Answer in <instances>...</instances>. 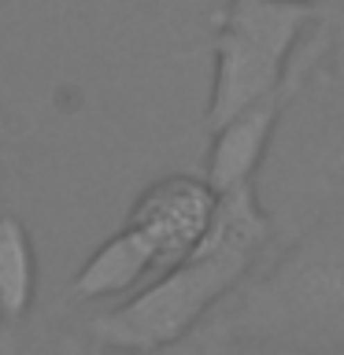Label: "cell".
<instances>
[{"mask_svg":"<svg viewBox=\"0 0 344 355\" xmlns=\"http://www.w3.org/2000/svg\"><path fill=\"white\" fill-rule=\"evenodd\" d=\"M274 241L259 193H226L207 241L133 296L89 315L85 337L108 355H160L182 348L255 274Z\"/></svg>","mask_w":344,"mask_h":355,"instance_id":"1","label":"cell"},{"mask_svg":"<svg viewBox=\"0 0 344 355\" xmlns=\"http://www.w3.org/2000/svg\"><path fill=\"white\" fill-rule=\"evenodd\" d=\"M315 49H318V71L333 85L344 89V0H326L318 8Z\"/></svg>","mask_w":344,"mask_h":355,"instance_id":"7","label":"cell"},{"mask_svg":"<svg viewBox=\"0 0 344 355\" xmlns=\"http://www.w3.org/2000/svg\"><path fill=\"white\" fill-rule=\"evenodd\" d=\"M270 4H293V8H322V4H326V0H270Z\"/></svg>","mask_w":344,"mask_h":355,"instance_id":"9","label":"cell"},{"mask_svg":"<svg viewBox=\"0 0 344 355\" xmlns=\"http://www.w3.org/2000/svg\"><path fill=\"white\" fill-rule=\"evenodd\" d=\"M318 26L315 8L270 4V0H226L211 33V85L204 130L285 93L296 78L311 33Z\"/></svg>","mask_w":344,"mask_h":355,"instance_id":"3","label":"cell"},{"mask_svg":"<svg viewBox=\"0 0 344 355\" xmlns=\"http://www.w3.org/2000/svg\"><path fill=\"white\" fill-rule=\"evenodd\" d=\"M218 355H277V352H248V348H218ZM333 355H344V352H333Z\"/></svg>","mask_w":344,"mask_h":355,"instance_id":"8","label":"cell"},{"mask_svg":"<svg viewBox=\"0 0 344 355\" xmlns=\"http://www.w3.org/2000/svg\"><path fill=\"white\" fill-rule=\"evenodd\" d=\"M204 340L277 355L344 352V207L282 241L215 311Z\"/></svg>","mask_w":344,"mask_h":355,"instance_id":"2","label":"cell"},{"mask_svg":"<svg viewBox=\"0 0 344 355\" xmlns=\"http://www.w3.org/2000/svg\"><path fill=\"white\" fill-rule=\"evenodd\" d=\"M293 89H296V78L285 93L241 111V115H233L230 122H222L218 130L207 133L211 141H207L204 178L218 196L237 193V189H255V182H259V174L266 166V155H270L274 141H277V130H282Z\"/></svg>","mask_w":344,"mask_h":355,"instance_id":"5","label":"cell"},{"mask_svg":"<svg viewBox=\"0 0 344 355\" xmlns=\"http://www.w3.org/2000/svg\"><path fill=\"white\" fill-rule=\"evenodd\" d=\"M0 211H4V207H0Z\"/></svg>","mask_w":344,"mask_h":355,"instance_id":"10","label":"cell"},{"mask_svg":"<svg viewBox=\"0 0 344 355\" xmlns=\"http://www.w3.org/2000/svg\"><path fill=\"white\" fill-rule=\"evenodd\" d=\"M37 241L19 211H0V326L22 329L37 307Z\"/></svg>","mask_w":344,"mask_h":355,"instance_id":"6","label":"cell"},{"mask_svg":"<svg viewBox=\"0 0 344 355\" xmlns=\"http://www.w3.org/2000/svg\"><path fill=\"white\" fill-rule=\"evenodd\" d=\"M218 200L222 196L211 189L207 178L193 171L160 174L133 196L122 226L148 252L155 277L166 274L182 259H189L207 241L218 215Z\"/></svg>","mask_w":344,"mask_h":355,"instance_id":"4","label":"cell"}]
</instances>
